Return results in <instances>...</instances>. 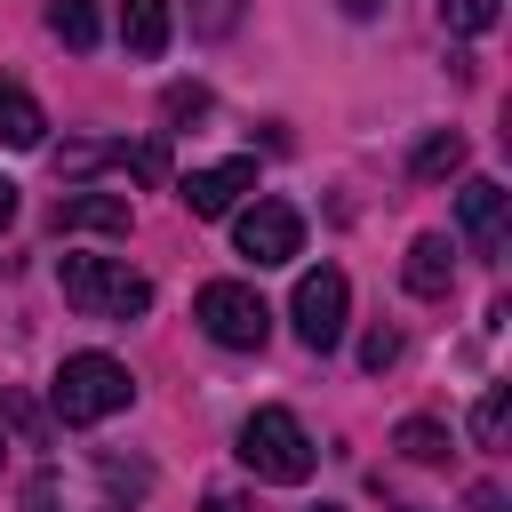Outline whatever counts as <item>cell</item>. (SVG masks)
I'll return each mask as SVG.
<instances>
[{
	"label": "cell",
	"instance_id": "cell-5",
	"mask_svg": "<svg viewBox=\"0 0 512 512\" xmlns=\"http://www.w3.org/2000/svg\"><path fill=\"white\" fill-rule=\"evenodd\" d=\"M344 312H352V288H344V272H336V264L304 272V280H296V296H288V320H296V336H304L312 352H328V344L344 336Z\"/></svg>",
	"mask_w": 512,
	"mask_h": 512
},
{
	"label": "cell",
	"instance_id": "cell-14",
	"mask_svg": "<svg viewBox=\"0 0 512 512\" xmlns=\"http://www.w3.org/2000/svg\"><path fill=\"white\" fill-rule=\"evenodd\" d=\"M48 32H56L64 48H96L104 16H96V0H48Z\"/></svg>",
	"mask_w": 512,
	"mask_h": 512
},
{
	"label": "cell",
	"instance_id": "cell-8",
	"mask_svg": "<svg viewBox=\"0 0 512 512\" xmlns=\"http://www.w3.org/2000/svg\"><path fill=\"white\" fill-rule=\"evenodd\" d=\"M456 224H464V240H472L480 256H496V248H504V232H512V192H504V184H488V176H472V184H464V200H456Z\"/></svg>",
	"mask_w": 512,
	"mask_h": 512
},
{
	"label": "cell",
	"instance_id": "cell-2",
	"mask_svg": "<svg viewBox=\"0 0 512 512\" xmlns=\"http://www.w3.org/2000/svg\"><path fill=\"white\" fill-rule=\"evenodd\" d=\"M56 280H64V304L88 312V320H136V312H152V280L128 272V264H112V256H64Z\"/></svg>",
	"mask_w": 512,
	"mask_h": 512
},
{
	"label": "cell",
	"instance_id": "cell-12",
	"mask_svg": "<svg viewBox=\"0 0 512 512\" xmlns=\"http://www.w3.org/2000/svg\"><path fill=\"white\" fill-rule=\"evenodd\" d=\"M40 136H48L40 104H32L24 88H0V144H8V152H40Z\"/></svg>",
	"mask_w": 512,
	"mask_h": 512
},
{
	"label": "cell",
	"instance_id": "cell-24",
	"mask_svg": "<svg viewBox=\"0 0 512 512\" xmlns=\"http://www.w3.org/2000/svg\"><path fill=\"white\" fill-rule=\"evenodd\" d=\"M208 512H248V504L240 496H208Z\"/></svg>",
	"mask_w": 512,
	"mask_h": 512
},
{
	"label": "cell",
	"instance_id": "cell-11",
	"mask_svg": "<svg viewBox=\"0 0 512 512\" xmlns=\"http://www.w3.org/2000/svg\"><path fill=\"white\" fill-rule=\"evenodd\" d=\"M120 40H128V56H160L168 48V0H120Z\"/></svg>",
	"mask_w": 512,
	"mask_h": 512
},
{
	"label": "cell",
	"instance_id": "cell-7",
	"mask_svg": "<svg viewBox=\"0 0 512 512\" xmlns=\"http://www.w3.org/2000/svg\"><path fill=\"white\" fill-rule=\"evenodd\" d=\"M240 192H256V160H216V168H192V176L176 184V200H184L192 216H232Z\"/></svg>",
	"mask_w": 512,
	"mask_h": 512
},
{
	"label": "cell",
	"instance_id": "cell-22",
	"mask_svg": "<svg viewBox=\"0 0 512 512\" xmlns=\"http://www.w3.org/2000/svg\"><path fill=\"white\" fill-rule=\"evenodd\" d=\"M472 512H504V488H472Z\"/></svg>",
	"mask_w": 512,
	"mask_h": 512
},
{
	"label": "cell",
	"instance_id": "cell-18",
	"mask_svg": "<svg viewBox=\"0 0 512 512\" xmlns=\"http://www.w3.org/2000/svg\"><path fill=\"white\" fill-rule=\"evenodd\" d=\"M160 120H168V128H184V120H208V88H200V80H176V88L160 96Z\"/></svg>",
	"mask_w": 512,
	"mask_h": 512
},
{
	"label": "cell",
	"instance_id": "cell-19",
	"mask_svg": "<svg viewBox=\"0 0 512 512\" xmlns=\"http://www.w3.org/2000/svg\"><path fill=\"white\" fill-rule=\"evenodd\" d=\"M440 24L448 32H488L496 24V0H440Z\"/></svg>",
	"mask_w": 512,
	"mask_h": 512
},
{
	"label": "cell",
	"instance_id": "cell-3",
	"mask_svg": "<svg viewBox=\"0 0 512 512\" xmlns=\"http://www.w3.org/2000/svg\"><path fill=\"white\" fill-rule=\"evenodd\" d=\"M240 464H248L256 480H280V488H296V480H312L320 448H312V432H304L288 408H256V416L240 424Z\"/></svg>",
	"mask_w": 512,
	"mask_h": 512
},
{
	"label": "cell",
	"instance_id": "cell-25",
	"mask_svg": "<svg viewBox=\"0 0 512 512\" xmlns=\"http://www.w3.org/2000/svg\"><path fill=\"white\" fill-rule=\"evenodd\" d=\"M344 8H352V16H376V0H344Z\"/></svg>",
	"mask_w": 512,
	"mask_h": 512
},
{
	"label": "cell",
	"instance_id": "cell-15",
	"mask_svg": "<svg viewBox=\"0 0 512 512\" xmlns=\"http://www.w3.org/2000/svg\"><path fill=\"white\" fill-rule=\"evenodd\" d=\"M392 448H400L408 464H440V456H448V424H432V416H408V424L392 432Z\"/></svg>",
	"mask_w": 512,
	"mask_h": 512
},
{
	"label": "cell",
	"instance_id": "cell-13",
	"mask_svg": "<svg viewBox=\"0 0 512 512\" xmlns=\"http://www.w3.org/2000/svg\"><path fill=\"white\" fill-rule=\"evenodd\" d=\"M464 168V136L456 128H432L416 152H408V176H424V184H440V176H456Z\"/></svg>",
	"mask_w": 512,
	"mask_h": 512
},
{
	"label": "cell",
	"instance_id": "cell-20",
	"mask_svg": "<svg viewBox=\"0 0 512 512\" xmlns=\"http://www.w3.org/2000/svg\"><path fill=\"white\" fill-rule=\"evenodd\" d=\"M240 8H248V0H192V32H208V40H224V32L240 24Z\"/></svg>",
	"mask_w": 512,
	"mask_h": 512
},
{
	"label": "cell",
	"instance_id": "cell-6",
	"mask_svg": "<svg viewBox=\"0 0 512 512\" xmlns=\"http://www.w3.org/2000/svg\"><path fill=\"white\" fill-rule=\"evenodd\" d=\"M232 248L264 272V264H288L296 248H304V216L288 208V200H256V208H240L232 216Z\"/></svg>",
	"mask_w": 512,
	"mask_h": 512
},
{
	"label": "cell",
	"instance_id": "cell-10",
	"mask_svg": "<svg viewBox=\"0 0 512 512\" xmlns=\"http://www.w3.org/2000/svg\"><path fill=\"white\" fill-rule=\"evenodd\" d=\"M400 280H408V296H448V280H456V264H448V232H416Z\"/></svg>",
	"mask_w": 512,
	"mask_h": 512
},
{
	"label": "cell",
	"instance_id": "cell-26",
	"mask_svg": "<svg viewBox=\"0 0 512 512\" xmlns=\"http://www.w3.org/2000/svg\"><path fill=\"white\" fill-rule=\"evenodd\" d=\"M320 512H328V504H320Z\"/></svg>",
	"mask_w": 512,
	"mask_h": 512
},
{
	"label": "cell",
	"instance_id": "cell-21",
	"mask_svg": "<svg viewBox=\"0 0 512 512\" xmlns=\"http://www.w3.org/2000/svg\"><path fill=\"white\" fill-rule=\"evenodd\" d=\"M392 352H400V336H392V328H368V336H360V368H384Z\"/></svg>",
	"mask_w": 512,
	"mask_h": 512
},
{
	"label": "cell",
	"instance_id": "cell-17",
	"mask_svg": "<svg viewBox=\"0 0 512 512\" xmlns=\"http://www.w3.org/2000/svg\"><path fill=\"white\" fill-rule=\"evenodd\" d=\"M504 408H512V392H504V384H488V392L472 400V440H480V448H496V440H504Z\"/></svg>",
	"mask_w": 512,
	"mask_h": 512
},
{
	"label": "cell",
	"instance_id": "cell-4",
	"mask_svg": "<svg viewBox=\"0 0 512 512\" xmlns=\"http://www.w3.org/2000/svg\"><path fill=\"white\" fill-rule=\"evenodd\" d=\"M192 320H200L224 352H256V344L272 336V304H264L248 280H208V288L192 296Z\"/></svg>",
	"mask_w": 512,
	"mask_h": 512
},
{
	"label": "cell",
	"instance_id": "cell-9",
	"mask_svg": "<svg viewBox=\"0 0 512 512\" xmlns=\"http://www.w3.org/2000/svg\"><path fill=\"white\" fill-rule=\"evenodd\" d=\"M56 232H128L120 192H56Z\"/></svg>",
	"mask_w": 512,
	"mask_h": 512
},
{
	"label": "cell",
	"instance_id": "cell-16",
	"mask_svg": "<svg viewBox=\"0 0 512 512\" xmlns=\"http://www.w3.org/2000/svg\"><path fill=\"white\" fill-rule=\"evenodd\" d=\"M112 168H128L136 184H168V144H112Z\"/></svg>",
	"mask_w": 512,
	"mask_h": 512
},
{
	"label": "cell",
	"instance_id": "cell-1",
	"mask_svg": "<svg viewBox=\"0 0 512 512\" xmlns=\"http://www.w3.org/2000/svg\"><path fill=\"white\" fill-rule=\"evenodd\" d=\"M136 400V376L112 360V352H72L64 368H56V384H48V408L64 416V424H104V416H120Z\"/></svg>",
	"mask_w": 512,
	"mask_h": 512
},
{
	"label": "cell",
	"instance_id": "cell-23",
	"mask_svg": "<svg viewBox=\"0 0 512 512\" xmlns=\"http://www.w3.org/2000/svg\"><path fill=\"white\" fill-rule=\"evenodd\" d=\"M8 224H16V184L0 176V232H8Z\"/></svg>",
	"mask_w": 512,
	"mask_h": 512
}]
</instances>
